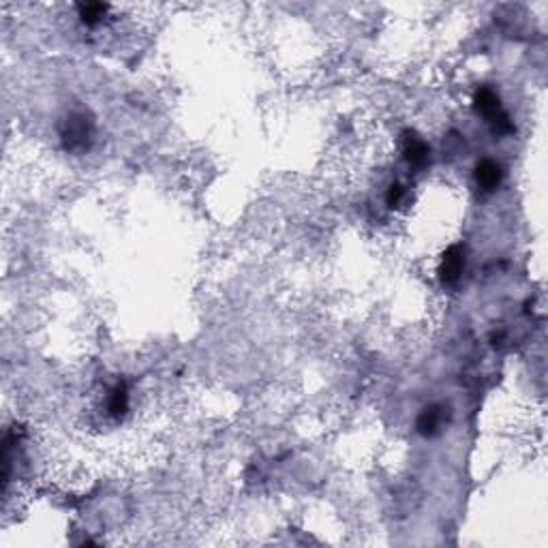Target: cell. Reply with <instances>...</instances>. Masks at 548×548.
I'll return each instance as SVG.
<instances>
[{"label": "cell", "instance_id": "6da1fadb", "mask_svg": "<svg viewBox=\"0 0 548 548\" xmlns=\"http://www.w3.org/2000/svg\"><path fill=\"white\" fill-rule=\"evenodd\" d=\"M475 107L480 114H484L497 129H510V122H507V116L503 114L501 110V103H499V97L490 90V88H482L478 90L475 95Z\"/></svg>", "mask_w": 548, "mask_h": 548}, {"label": "cell", "instance_id": "7a4b0ae2", "mask_svg": "<svg viewBox=\"0 0 548 548\" xmlns=\"http://www.w3.org/2000/svg\"><path fill=\"white\" fill-rule=\"evenodd\" d=\"M93 135V127H90V120H86L84 114H73L69 120H67V127L63 131V137H65V144L67 148H84L86 142L90 139Z\"/></svg>", "mask_w": 548, "mask_h": 548}, {"label": "cell", "instance_id": "3957f363", "mask_svg": "<svg viewBox=\"0 0 548 548\" xmlns=\"http://www.w3.org/2000/svg\"><path fill=\"white\" fill-rule=\"evenodd\" d=\"M463 268H465V255H463V248L460 246H450L441 259V281L446 285H454L460 274H463Z\"/></svg>", "mask_w": 548, "mask_h": 548}, {"label": "cell", "instance_id": "277c9868", "mask_svg": "<svg viewBox=\"0 0 548 548\" xmlns=\"http://www.w3.org/2000/svg\"><path fill=\"white\" fill-rule=\"evenodd\" d=\"M403 152L409 165L413 167H422L428 161V144L418 137L416 133H407L405 135V144H403Z\"/></svg>", "mask_w": 548, "mask_h": 548}, {"label": "cell", "instance_id": "5b68a950", "mask_svg": "<svg viewBox=\"0 0 548 548\" xmlns=\"http://www.w3.org/2000/svg\"><path fill=\"white\" fill-rule=\"evenodd\" d=\"M475 182L482 189H486V191L497 189L499 182H501V167L495 161H488V159L478 163V167H475Z\"/></svg>", "mask_w": 548, "mask_h": 548}, {"label": "cell", "instance_id": "8992f818", "mask_svg": "<svg viewBox=\"0 0 548 548\" xmlns=\"http://www.w3.org/2000/svg\"><path fill=\"white\" fill-rule=\"evenodd\" d=\"M441 424H443V409L437 407V405L426 407V409L420 413V418H418V431H420L422 435H426V437L435 435V433L441 428Z\"/></svg>", "mask_w": 548, "mask_h": 548}, {"label": "cell", "instance_id": "52a82bcc", "mask_svg": "<svg viewBox=\"0 0 548 548\" xmlns=\"http://www.w3.org/2000/svg\"><path fill=\"white\" fill-rule=\"evenodd\" d=\"M127 407H129V392H127L125 386L118 384V386L112 390V394H110L107 409H110L112 416H122V413L127 411Z\"/></svg>", "mask_w": 548, "mask_h": 548}, {"label": "cell", "instance_id": "ba28073f", "mask_svg": "<svg viewBox=\"0 0 548 548\" xmlns=\"http://www.w3.org/2000/svg\"><path fill=\"white\" fill-rule=\"evenodd\" d=\"M78 9H80V18H82V22H84V24H88V26L99 24V22L103 20L105 11H107V7H105V5H99V3L80 5Z\"/></svg>", "mask_w": 548, "mask_h": 548}, {"label": "cell", "instance_id": "9c48e42d", "mask_svg": "<svg viewBox=\"0 0 548 548\" xmlns=\"http://www.w3.org/2000/svg\"><path fill=\"white\" fill-rule=\"evenodd\" d=\"M403 195H405V189H403L401 184H392L390 191H388V197H386V199H388V206H392V208L399 206L401 199H403Z\"/></svg>", "mask_w": 548, "mask_h": 548}]
</instances>
